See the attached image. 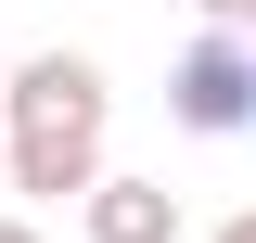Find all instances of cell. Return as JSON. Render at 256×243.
<instances>
[{
	"label": "cell",
	"mask_w": 256,
	"mask_h": 243,
	"mask_svg": "<svg viewBox=\"0 0 256 243\" xmlns=\"http://www.w3.org/2000/svg\"><path fill=\"white\" fill-rule=\"evenodd\" d=\"M0 243H38V205H26V218H0Z\"/></svg>",
	"instance_id": "6"
},
{
	"label": "cell",
	"mask_w": 256,
	"mask_h": 243,
	"mask_svg": "<svg viewBox=\"0 0 256 243\" xmlns=\"http://www.w3.org/2000/svg\"><path fill=\"white\" fill-rule=\"evenodd\" d=\"M192 13H205V26H244V38H256V0H192Z\"/></svg>",
	"instance_id": "4"
},
{
	"label": "cell",
	"mask_w": 256,
	"mask_h": 243,
	"mask_svg": "<svg viewBox=\"0 0 256 243\" xmlns=\"http://www.w3.org/2000/svg\"><path fill=\"white\" fill-rule=\"evenodd\" d=\"M205 243H256V205H230V218H218V230H205Z\"/></svg>",
	"instance_id": "5"
},
{
	"label": "cell",
	"mask_w": 256,
	"mask_h": 243,
	"mask_svg": "<svg viewBox=\"0 0 256 243\" xmlns=\"http://www.w3.org/2000/svg\"><path fill=\"white\" fill-rule=\"evenodd\" d=\"M102 128H116V90H102L90 52H26L0 77V154H13V192L26 205H77L102 180Z\"/></svg>",
	"instance_id": "1"
},
{
	"label": "cell",
	"mask_w": 256,
	"mask_h": 243,
	"mask_svg": "<svg viewBox=\"0 0 256 243\" xmlns=\"http://www.w3.org/2000/svg\"><path fill=\"white\" fill-rule=\"evenodd\" d=\"M166 116H180L192 141H244L256 128V38L244 26H205L180 64H166Z\"/></svg>",
	"instance_id": "2"
},
{
	"label": "cell",
	"mask_w": 256,
	"mask_h": 243,
	"mask_svg": "<svg viewBox=\"0 0 256 243\" xmlns=\"http://www.w3.org/2000/svg\"><path fill=\"white\" fill-rule=\"evenodd\" d=\"M77 230L90 243H192V205L166 180H128V166H102L90 192H77Z\"/></svg>",
	"instance_id": "3"
}]
</instances>
